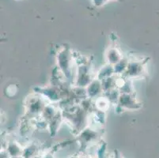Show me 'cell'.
<instances>
[{
	"instance_id": "cell-1",
	"label": "cell",
	"mask_w": 159,
	"mask_h": 158,
	"mask_svg": "<svg viewBox=\"0 0 159 158\" xmlns=\"http://www.w3.org/2000/svg\"><path fill=\"white\" fill-rule=\"evenodd\" d=\"M119 101L120 106L128 109H137L140 108L139 104L135 101V98H133L130 94L124 93L121 94L119 97Z\"/></svg>"
},
{
	"instance_id": "cell-2",
	"label": "cell",
	"mask_w": 159,
	"mask_h": 158,
	"mask_svg": "<svg viewBox=\"0 0 159 158\" xmlns=\"http://www.w3.org/2000/svg\"><path fill=\"white\" fill-rule=\"evenodd\" d=\"M143 72V65L140 62H131L128 63L125 75L128 77H136L141 75Z\"/></svg>"
},
{
	"instance_id": "cell-3",
	"label": "cell",
	"mask_w": 159,
	"mask_h": 158,
	"mask_svg": "<svg viewBox=\"0 0 159 158\" xmlns=\"http://www.w3.org/2000/svg\"><path fill=\"white\" fill-rule=\"evenodd\" d=\"M102 91H103L102 84L100 83L99 81H93L89 83L87 92L89 97H96V96L99 95L102 93Z\"/></svg>"
}]
</instances>
